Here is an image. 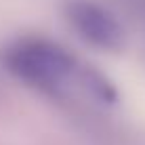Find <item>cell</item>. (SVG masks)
Segmentation results:
<instances>
[{
    "label": "cell",
    "instance_id": "obj_1",
    "mask_svg": "<svg viewBox=\"0 0 145 145\" xmlns=\"http://www.w3.org/2000/svg\"><path fill=\"white\" fill-rule=\"evenodd\" d=\"M2 63L27 86L51 97H63L69 84L76 82L80 59L57 42L29 38L8 46L2 53Z\"/></svg>",
    "mask_w": 145,
    "mask_h": 145
},
{
    "label": "cell",
    "instance_id": "obj_2",
    "mask_svg": "<svg viewBox=\"0 0 145 145\" xmlns=\"http://www.w3.org/2000/svg\"><path fill=\"white\" fill-rule=\"evenodd\" d=\"M65 17L72 29L86 44L107 53H118L126 46V29L101 4L91 0H69Z\"/></svg>",
    "mask_w": 145,
    "mask_h": 145
},
{
    "label": "cell",
    "instance_id": "obj_3",
    "mask_svg": "<svg viewBox=\"0 0 145 145\" xmlns=\"http://www.w3.org/2000/svg\"><path fill=\"white\" fill-rule=\"evenodd\" d=\"M76 82L84 88L95 101L103 103V105H116L118 103V88L116 84L109 80L99 67L91 65V63L80 61Z\"/></svg>",
    "mask_w": 145,
    "mask_h": 145
}]
</instances>
